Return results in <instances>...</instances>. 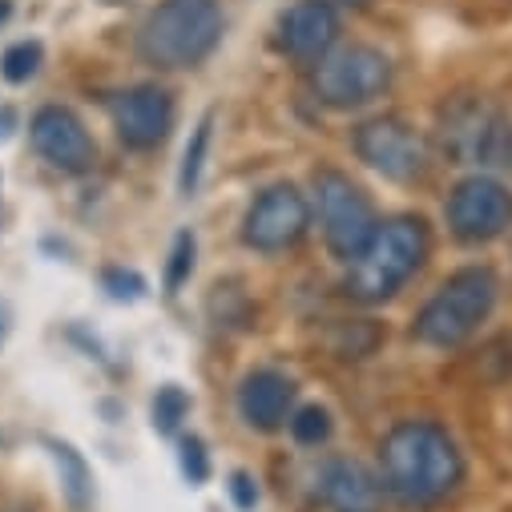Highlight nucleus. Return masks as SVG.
<instances>
[{"label": "nucleus", "mask_w": 512, "mask_h": 512, "mask_svg": "<svg viewBox=\"0 0 512 512\" xmlns=\"http://www.w3.org/2000/svg\"><path fill=\"white\" fill-rule=\"evenodd\" d=\"M222 13L214 0H162L138 33V53L154 69H194L214 53Z\"/></svg>", "instance_id": "obj_3"}, {"label": "nucleus", "mask_w": 512, "mask_h": 512, "mask_svg": "<svg viewBox=\"0 0 512 512\" xmlns=\"http://www.w3.org/2000/svg\"><path fill=\"white\" fill-rule=\"evenodd\" d=\"M504 170H512V154H508V166H504Z\"/></svg>", "instance_id": "obj_26"}, {"label": "nucleus", "mask_w": 512, "mask_h": 512, "mask_svg": "<svg viewBox=\"0 0 512 512\" xmlns=\"http://www.w3.org/2000/svg\"><path fill=\"white\" fill-rule=\"evenodd\" d=\"M327 5L335 9V5H363V0H327Z\"/></svg>", "instance_id": "obj_24"}, {"label": "nucleus", "mask_w": 512, "mask_h": 512, "mask_svg": "<svg viewBox=\"0 0 512 512\" xmlns=\"http://www.w3.org/2000/svg\"><path fill=\"white\" fill-rule=\"evenodd\" d=\"M307 226H311L307 198L295 186H271L254 198L246 226H242V242L263 254H275V250L295 246L307 234Z\"/></svg>", "instance_id": "obj_9"}, {"label": "nucleus", "mask_w": 512, "mask_h": 512, "mask_svg": "<svg viewBox=\"0 0 512 512\" xmlns=\"http://www.w3.org/2000/svg\"><path fill=\"white\" fill-rule=\"evenodd\" d=\"M287 424H291V436L299 444H323L331 436V416L323 408H299V412H291Z\"/></svg>", "instance_id": "obj_19"}, {"label": "nucleus", "mask_w": 512, "mask_h": 512, "mask_svg": "<svg viewBox=\"0 0 512 512\" xmlns=\"http://www.w3.org/2000/svg\"><path fill=\"white\" fill-rule=\"evenodd\" d=\"M37 69H41V45L37 41H21L0 57V73H5V81H13V85L29 81Z\"/></svg>", "instance_id": "obj_17"}, {"label": "nucleus", "mask_w": 512, "mask_h": 512, "mask_svg": "<svg viewBox=\"0 0 512 512\" xmlns=\"http://www.w3.org/2000/svg\"><path fill=\"white\" fill-rule=\"evenodd\" d=\"M33 150L61 174H85L97 158V146L89 138V130L81 125V117L65 105H45L37 109L33 125H29Z\"/></svg>", "instance_id": "obj_10"}, {"label": "nucleus", "mask_w": 512, "mask_h": 512, "mask_svg": "<svg viewBox=\"0 0 512 512\" xmlns=\"http://www.w3.org/2000/svg\"><path fill=\"white\" fill-rule=\"evenodd\" d=\"M448 226L460 242H492L512 226V194L504 182L476 174L464 178L448 198Z\"/></svg>", "instance_id": "obj_8"}, {"label": "nucleus", "mask_w": 512, "mask_h": 512, "mask_svg": "<svg viewBox=\"0 0 512 512\" xmlns=\"http://www.w3.org/2000/svg\"><path fill=\"white\" fill-rule=\"evenodd\" d=\"M49 452H53V460L61 468V484L69 492V504L73 508H85L89 504V468H85V460L69 444H57V440H49Z\"/></svg>", "instance_id": "obj_15"}, {"label": "nucleus", "mask_w": 512, "mask_h": 512, "mask_svg": "<svg viewBox=\"0 0 512 512\" xmlns=\"http://www.w3.org/2000/svg\"><path fill=\"white\" fill-rule=\"evenodd\" d=\"M186 412H190L186 392L170 383V388H162L158 400H154V428H158V432H174V428L186 420Z\"/></svg>", "instance_id": "obj_18"}, {"label": "nucleus", "mask_w": 512, "mask_h": 512, "mask_svg": "<svg viewBox=\"0 0 512 512\" xmlns=\"http://www.w3.org/2000/svg\"><path fill=\"white\" fill-rule=\"evenodd\" d=\"M0 335H5V311H0Z\"/></svg>", "instance_id": "obj_25"}, {"label": "nucleus", "mask_w": 512, "mask_h": 512, "mask_svg": "<svg viewBox=\"0 0 512 512\" xmlns=\"http://www.w3.org/2000/svg\"><path fill=\"white\" fill-rule=\"evenodd\" d=\"M355 154L392 182H416L428 170L424 138L400 117H375L355 130Z\"/></svg>", "instance_id": "obj_7"}, {"label": "nucleus", "mask_w": 512, "mask_h": 512, "mask_svg": "<svg viewBox=\"0 0 512 512\" xmlns=\"http://www.w3.org/2000/svg\"><path fill=\"white\" fill-rule=\"evenodd\" d=\"M182 472H186L190 484H202V480L210 476V460H206V448H202L198 436L182 440Z\"/></svg>", "instance_id": "obj_21"}, {"label": "nucleus", "mask_w": 512, "mask_h": 512, "mask_svg": "<svg viewBox=\"0 0 512 512\" xmlns=\"http://www.w3.org/2000/svg\"><path fill=\"white\" fill-rule=\"evenodd\" d=\"M496 275L488 267H464L440 283V291L416 315V339L428 347H460L492 315Z\"/></svg>", "instance_id": "obj_4"}, {"label": "nucleus", "mask_w": 512, "mask_h": 512, "mask_svg": "<svg viewBox=\"0 0 512 512\" xmlns=\"http://www.w3.org/2000/svg\"><path fill=\"white\" fill-rule=\"evenodd\" d=\"M311 81H315V93L323 105L355 109V105L375 101L392 85V61L371 45H347V49L319 57Z\"/></svg>", "instance_id": "obj_6"}, {"label": "nucleus", "mask_w": 512, "mask_h": 512, "mask_svg": "<svg viewBox=\"0 0 512 512\" xmlns=\"http://www.w3.org/2000/svg\"><path fill=\"white\" fill-rule=\"evenodd\" d=\"M291 404H295V383L279 371H254L238 388V412L259 432L283 428L291 420Z\"/></svg>", "instance_id": "obj_13"}, {"label": "nucleus", "mask_w": 512, "mask_h": 512, "mask_svg": "<svg viewBox=\"0 0 512 512\" xmlns=\"http://www.w3.org/2000/svg\"><path fill=\"white\" fill-rule=\"evenodd\" d=\"M428 259V226L424 218H388L379 222L371 242L351 259L347 271V295L359 303H383L392 299Z\"/></svg>", "instance_id": "obj_2"}, {"label": "nucleus", "mask_w": 512, "mask_h": 512, "mask_svg": "<svg viewBox=\"0 0 512 512\" xmlns=\"http://www.w3.org/2000/svg\"><path fill=\"white\" fill-rule=\"evenodd\" d=\"M210 130H214V113H206L194 125V134H190V146H186V158H182V174H178L182 194H194L198 182H202V166H206V150H210Z\"/></svg>", "instance_id": "obj_16"}, {"label": "nucleus", "mask_w": 512, "mask_h": 512, "mask_svg": "<svg viewBox=\"0 0 512 512\" xmlns=\"http://www.w3.org/2000/svg\"><path fill=\"white\" fill-rule=\"evenodd\" d=\"M315 214H319L327 250L343 263L355 259V254L371 242L375 226H379L375 210H371V198L339 170L315 174Z\"/></svg>", "instance_id": "obj_5"}, {"label": "nucleus", "mask_w": 512, "mask_h": 512, "mask_svg": "<svg viewBox=\"0 0 512 512\" xmlns=\"http://www.w3.org/2000/svg\"><path fill=\"white\" fill-rule=\"evenodd\" d=\"M335 33H339V17L327 0H299L279 21V49L299 61H319L327 57Z\"/></svg>", "instance_id": "obj_12"}, {"label": "nucleus", "mask_w": 512, "mask_h": 512, "mask_svg": "<svg viewBox=\"0 0 512 512\" xmlns=\"http://www.w3.org/2000/svg\"><path fill=\"white\" fill-rule=\"evenodd\" d=\"M319 492H323L331 512H379V496H383L375 476L355 460L327 464V472L319 480Z\"/></svg>", "instance_id": "obj_14"}, {"label": "nucleus", "mask_w": 512, "mask_h": 512, "mask_svg": "<svg viewBox=\"0 0 512 512\" xmlns=\"http://www.w3.org/2000/svg\"><path fill=\"white\" fill-rule=\"evenodd\" d=\"M109 117H113L117 138L130 150H154L166 142L174 125V101L158 85H138L109 101Z\"/></svg>", "instance_id": "obj_11"}, {"label": "nucleus", "mask_w": 512, "mask_h": 512, "mask_svg": "<svg viewBox=\"0 0 512 512\" xmlns=\"http://www.w3.org/2000/svg\"><path fill=\"white\" fill-rule=\"evenodd\" d=\"M194 271V234H178L174 250H170V267H166V291L174 295Z\"/></svg>", "instance_id": "obj_20"}, {"label": "nucleus", "mask_w": 512, "mask_h": 512, "mask_svg": "<svg viewBox=\"0 0 512 512\" xmlns=\"http://www.w3.org/2000/svg\"><path fill=\"white\" fill-rule=\"evenodd\" d=\"M230 492H234V504L238 508H254V504H259V492H254V484H250L246 472H234L230 476Z\"/></svg>", "instance_id": "obj_22"}, {"label": "nucleus", "mask_w": 512, "mask_h": 512, "mask_svg": "<svg viewBox=\"0 0 512 512\" xmlns=\"http://www.w3.org/2000/svg\"><path fill=\"white\" fill-rule=\"evenodd\" d=\"M379 468L388 492L408 508H432L448 500L464 480L456 440L428 420H408L383 436Z\"/></svg>", "instance_id": "obj_1"}, {"label": "nucleus", "mask_w": 512, "mask_h": 512, "mask_svg": "<svg viewBox=\"0 0 512 512\" xmlns=\"http://www.w3.org/2000/svg\"><path fill=\"white\" fill-rule=\"evenodd\" d=\"M9 13H13V5H9V0H0V25L9 21Z\"/></svg>", "instance_id": "obj_23"}, {"label": "nucleus", "mask_w": 512, "mask_h": 512, "mask_svg": "<svg viewBox=\"0 0 512 512\" xmlns=\"http://www.w3.org/2000/svg\"><path fill=\"white\" fill-rule=\"evenodd\" d=\"M13 512H29V508H13Z\"/></svg>", "instance_id": "obj_27"}]
</instances>
